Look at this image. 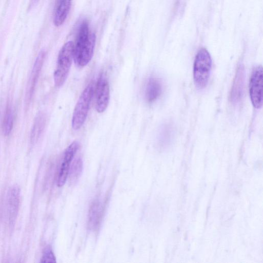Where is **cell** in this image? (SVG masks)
Returning a JSON list of instances; mask_svg holds the SVG:
<instances>
[{
  "mask_svg": "<svg viewBox=\"0 0 263 263\" xmlns=\"http://www.w3.org/2000/svg\"><path fill=\"white\" fill-rule=\"evenodd\" d=\"M94 33H89L88 24L83 21L81 24L73 47V60L79 67H84L91 61L96 44Z\"/></svg>",
  "mask_w": 263,
  "mask_h": 263,
  "instance_id": "cell-1",
  "label": "cell"
},
{
  "mask_svg": "<svg viewBox=\"0 0 263 263\" xmlns=\"http://www.w3.org/2000/svg\"><path fill=\"white\" fill-rule=\"evenodd\" d=\"M73 42L69 41L59 51L53 74L54 85L57 87L62 86L67 78L73 59Z\"/></svg>",
  "mask_w": 263,
  "mask_h": 263,
  "instance_id": "cell-2",
  "label": "cell"
},
{
  "mask_svg": "<svg viewBox=\"0 0 263 263\" xmlns=\"http://www.w3.org/2000/svg\"><path fill=\"white\" fill-rule=\"evenodd\" d=\"M212 59L209 52L204 48L197 53L194 64L193 77L198 89L205 88L209 82L212 68Z\"/></svg>",
  "mask_w": 263,
  "mask_h": 263,
  "instance_id": "cell-3",
  "label": "cell"
},
{
  "mask_svg": "<svg viewBox=\"0 0 263 263\" xmlns=\"http://www.w3.org/2000/svg\"><path fill=\"white\" fill-rule=\"evenodd\" d=\"M93 93L92 83L89 84L83 90L75 105L71 119V126L74 130L80 128L87 117Z\"/></svg>",
  "mask_w": 263,
  "mask_h": 263,
  "instance_id": "cell-4",
  "label": "cell"
},
{
  "mask_svg": "<svg viewBox=\"0 0 263 263\" xmlns=\"http://www.w3.org/2000/svg\"><path fill=\"white\" fill-rule=\"evenodd\" d=\"M261 66L256 67L252 71L249 84L250 96L252 103L256 108L262 105L263 74Z\"/></svg>",
  "mask_w": 263,
  "mask_h": 263,
  "instance_id": "cell-5",
  "label": "cell"
},
{
  "mask_svg": "<svg viewBox=\"0 0 263 263\" xmlns=\"http://www.w3.org/2000/svg\"><path fill=\"white\" fill-rule=\"evenodd\" d=\"M110 99V90L107 79L103 72L100 73L96 88V108L99 113L107 108Z\"/></svg>",
  "mask_w": 263,
  "mask_h": 263,
  "instance_id": "cell-6",
  "label": "cell"
},
{
  "mask_svg": "<svg viewBox=\"0 0 263 263\" xmlns=\"http://www.w3.org/2000/svg\"><path fill=\"white\" fill-rule=\"evenodd\" d=\"M79 147L77 141L71 143L64 151L57 177V185L61 187L65 183L71 163Z\"/></svg>",
  "mask_w": 263,
  "mask_h": 263,
  "instance_id": "cell-7",
  "label": "cell"
},
{
  "mask_svg": "<svg viewBox=\"0 0 263 263\" xmlns=\"http://www.w3.org/2000/svg\"><path fill=\"white\" fill-rule=\"evenodd\" d=\"M20 189L17 185L11 186L7 194V211L9 224L15 223L20 204Z\"/></svg>",
  "mask_w": 263,
  "mask_h": 263,
  "instance_id": "cell-8",
  "label": "cell"
},
{
  "mask_svg": "<svg viewBox=\"0 0 263 263\" xmlns=\"http://www.w3.org/2000/svg\"><path fill=\"white\" fill-rule=\"evenodd\" d=\"M45 57L46 52L43 50L40 51L35 60L27 88L26 102L29 101L32 97Z\"/></svg>",
  "mask_w": 263,
  "mask_h": 263,
  "instance_id": "cell-9",
  "label": "cell"
},
{
  "mask_svg": "<svg viewBox=\"0 0 263 263\" xmlns=\"http://www.w3.org/2000/svg\"><path fill=\"white\" fill-rule=\"evenodd\" d=\"M245 85V70L242 66H239L230 92V100L233 104L238 103L242 99Z\"/></svg>",
  "mask_w": 263,
  "mask_h": 263,
  "instance_id": "cell-10",
  "label": "cell"
},
{
  "mask_svg": "<svg viewBox=\"0 0 263 263\" xmlns=\"http://www.w3.org/2000/svg\"><path fill=\"white\" fill-rule=\"evenodd\" d=\"M103 214V208L98 200L93 201L90 205L88 214L87 226L89 230H97L100 227Z\"/></svg>",
  "mask_w": 263,
  "mask_h": 263,
  "instance_id": "cell-11",
  "label": "cell"
},
{
  "mask_svg": "<svg viewBox=\"0 0 263 263\" xmlns=\"http://www.w3.org/2000/svg\"><path fill=\"white\" fill-rule=\"evenodd\" d=\"M71 0H57L53 12V22L55 26L62 25L67 18Z\"/></svg>",
  "mask_w": 263,
  "mask_h": 263,
  "instance_id": "cell-12",
  "label": "cell"
},
{
  "mask_svg": "<svg viewBox=\"0 0 263 263\" xmlns=\"http://www.w3.org/2000/svg\"><path fill=\"white\" fill-rule=\"evenodd\" d=\"M162 91V85L159 79L151 78L147 81L145 88V98L149 103L157 100Z\"/></svg>",
  "mask_w": 263,
  "mask_h": 263,
  "instance_id": "cell-13",
  "label": "cell"
},
{
  "mask_svg": "<svg viewBox=\"0 0 263 263\" xmlns=\"http://www.w3.org/2000/svg\"><path fill=\"white\" fill-rule=\"evenodd\" d=\"M174 134V128L170 123L162 125L158 133L159 143L163 146H167L172 141Z\"/></svg>",
  "mask_w": 263,
  "mask_h": 263,
  "instance_id": "cell-14",
  "label": "cell"
},
{
  "mask_svg": "<svg viewBox=\"0 0 263 263\" xmlns=\"http://www.w3.org/2000/svg\"><path fill=\"white\" fill-rule=\"evenodd\" d=\"M83 170V161L80 157L73 160L70 164L67 179L70 185L74 184L79 179Z\"/></svg>",
  "mask_w": 263,
  "mask_h": 263,
  "instance_id": "cell-15",
  "label": "cell"
},
{
  "mask_svg": "<svg viewBox=\"0 0 263 263\" xmlns=\"http://www.w3.org/2000/svg\"><path fill=\"white\" fill-rule=\"evenodd\" d=\"M46 123V118L44 114H37L31 129L30 139L32 142H36L41 135Z\"/></svg>",
  "mask_w": 263,
  "mask_h": 263,
  "instance_id": "cell-16",
  "label": "cell"
},
{
  "mask_svg": "<svg viewBox=\"0 0 263 263\" xmlns=\"http://www.w3.org/2000/svg\"><path fill=\"white\" fill-rule=\"evenodd\" d=\"M13 124V113L12 108L8 106L4 117L3 130L5 135H9L12 129Z\"/></svg>",
  "mask_w": 263,
  "mask_h": 263,
  "instance_id": "cell-17",
  "label": "cell"
},
{
  "mask_svg": "<svg viewBox=\"0 0 263 263\" xmlns=\"http://www.w3.org/2000/svg\"><path fill=\"white\" fill-rule=\"evenodd\" d=\"M40 262L48 263L56 262L55 257L51 248L50 247H47L44 250Z\"/></svg>",
  "mask_w": 263,
  "mask_h": 263,
  "instance_id": "cell-18",
  "label": "cell"
},
{
  "mask_svg": "<svg viewBox=\"0 0 263 263\" xmlns=\"http://www.w3.org/2000/svg\"><path fill=\"white\" fill-rule=\"evenodd\" d=\"M40 0H30L29 8L34 7L39 2Z\"/></svg>",
  "mask_w": 263,
  "mask_h": 263,
  "instance_id": "cell-19",
  "label": "cell"
}]
</instances>
